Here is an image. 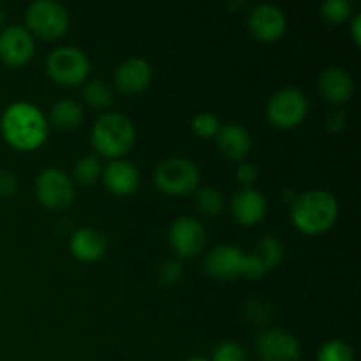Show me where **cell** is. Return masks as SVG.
<instances>
[{"instance_id": "1", "label": "cell", "mask_w": 361, "mask_h": 361, "mask_svg": "<svg viewBox=\"0 0 361 361\" xmlns=\"http://www.w3.org/2000/svg\"><path fill=\"white\" fill-rule=\"evenodd\" d=\"M0 133L9 147L23 152L35 150L48 140V116L32 102L16 101L4 109Z\"/></svg>"}, {"instance_id": "2", "label": "cell", "mask_w": 361, "mask_h": 361, "mask_svg": "<svg viewBox=\"0 0 361 361\" xmlns=\"http://www.w3.org/2000/svg\"><path fill=\"white\" fill-rule=\"evenodd\" d=\"M338 217V201L324 189H312L295 197L291 221L305 235H321L334 228Z\"/></svg>"}, {"instance_id": "3", "label": "cell", "mask_w": 361, "mask_h": 361, "mask_svg": "<svg viewBox=\"0 0 361 361\" xmlns=\"http://www.w3.org/2000/svg\"><path fill=\"white\" fill-rule=\"evenodd\" d=\"M92 147L99 155L111 161L120 159L133 148L136 141V129L133 120L120 111L104 113L92 127Z\"/></svg>"}, {"instance_id": "4", "label": "cell", "mask_w": 361, "mask_h": 361, "mask_svg": "<svg viewBox=\"0 0 361 361\" xmlns=\"http://www.w3.org/2000/svg\"><path fill=\"white\" fill-rule=\"evenodd\" d=\"M90 60L76 46H59L46 59V74L62 87H76L87 80Z\"/></svg>"}, {"instance_id": "5", "label": "cell", "mask_w": 361, "mask_h": 361, "mask_svg": "<svg viewBox=\"0 0 361 361\" xmlns=\"http://www.w3.org/2000/svg\"><path fill=\"white\" fill-rule=\"evenodd\" d=\"M155 185L168 196H185L200 185V169L190 159L169 157L155 169Z\"/></svg>"}, {"instance_id": "6", "label": "cell", "mask_w": 361, "mask_h": 361, "mask_svg": "<svg viewBox=\"0 0 361 361\" xmlns=\"http://www.w3.org/2000/svg\"><path fill=\"white\" fill-rule=\"evenodd\" d=\"M28 32L42 39H59L69 30V13L56 0H35L25 13Z\"/></svg>"}, {"instance_id": "7", "label": "cell", "mask_w": 361, "mask_h": 361, "mask_svg": "<svg viewBox=\"0 0 361 361\" xmlns=\"http://www.w3.org/2000/svg\"><path fill=\"white\" fill-rule=\"evenodd\" d=\"M309 101L305 94L295 87H284L275 92L267 104L268 120L279 129H293L305 120Z\"/></svg>"}, {"instance_id": "8", "label": "cell", "mask_w": 361, "mask_h": 361, "mask_svg": "<svg viewBox=\"0 0 361 361\" xmlns=\"http://www.w3.org/2000/svg\"><path fill=\"white\" fill-rule=\"evenodd\" d=\"M35 196L48 210H66L74 201V182L59 168H46L35 178Z\"/></svg>"}, {"instance_id": "9", "label": "cell", "mask_w": 361, "mask_h": 361, "mask_svg": "<svg viewBox=\"0 0 361 361\" xmlns=\"http://www.w3.org/2000/svg\"><path fill=\"white\" fill-rule=\"evenodd\" d=\"M256 355L261 361H296L300 342L281 328H267L256 337Z\"/></svg>"}, {"instance_id": "10", "label": "cell", "mask_w": 361, "mask_h": 361, "mask_svg": "<svg viewBox=\"0 0 361 361\" xmlns=\"http://www.w3.org/2000/svg\"><path fill=\"white\" fill-rule=\"evenodd\" d=\"M35 42L23 25H7L0 30V60L9 67L25 66L34 56Z\"/></svg>"}, {"instance_id": "11", "label": "cell", "mask_w": 361, "mask_h": 361, "mask_svg": "<svg viewBox=\"0 0 361 361\" xmlns=\"http://www.w3.org/2000/svg\"><path fill=\"white\" fill-rule=\"evenodd\" d=\"M169 243L180 257H196L207 245V231L197 219L178 217L169 228Z\"/></svg>"}, {"instance_id": "12", "label": "cell", "mask_w": 361, "mask_h": 361, "mask_svg": "<svg viewBox=\"0 0 361 361\" xmlns=\"http://www.w3.org/2000/svg\"><path fill=\"white\" fill-rule=\"evenodd\" d=\"M247 25L254 37L263 42H271L282 37L288 27V20L274 4H259L250 11Z\"/></svg>"}, {"instance_id": "13", "label": "cell", "mask_w": 361, "mask_h": 361, "mask_svg": "<svg viewBox=\"0 0 361 361\" xmlns=\"http://www.w3.org/2000/svg\"><path fill=\"white\" fill-rule=\"evenodd\" d=\"M245 252L235 245H219L207 254L204 270L215 281H231L240 277Z\"/></svg>"}, {"instance_id": "14", "label": "cell", "mask_w": 361, "mask_h": 361, "mask_svg": "<svg viewBox=\"0 0 361 361\" xmlns=\"http://www.w3.org/2000/svg\"><path fill=\"white\" fill-rule=\"evenodd\" d=\"M317 88L324 101L334 106H341L351 99L353 92H355V81L344 67L330 66L321 71L319 78H317Z\"/></svg>"}, {"instance_id": "15", "label": "cell", "mask_w": 361, "mask_h": 361, "mask_svg": "<svg viewBox=\"0 0 361 361\" xmlns=\"http://www.w3.org/2000/svg\"><path fill=\"white\" fill-rule=\"evenodd\" d=\"M154 71L148 60L130 56L123 60L115 71V85L123 94H137L150 85Z\"/></svg>"}, {"instance_id": "16", "label": "cell", "mask_w": 361, "mask_h": 361, "mask_svg": "<svg viewBox=\"0 0 361 361\" xmlns=\"http://www.w3.org/2000/svg\"><path fill=\"white\" fill-rule=\"evenodd\" d=\"M102 182L109 192L116 196H130L140 187V169L129 161L115 159L102 168Z\"/></svg>"}, {"instance_id": "17", "label": "cell", "mask_w": 361, "mask_h": 361, "mask_svg": "<svg viewBox=\"0 0 361 361\" xmlns=\"http://www.w3.org/2000/svg\"><path fill=\"white\" fill-rule=\"evenodd\" d=\"M231 215L238 224L254 226L267 215V200L259 190L243 187L231 197Z\"/></svg>"}, {"instance_id": "18", "label": "cell", "mask_w": 361, "mask_h": 361, "mask_svg": "<svg viewBox=\"0 0 361 361\" xmlns=\"http://www.w3.org/2000/svg\"><path fill=\"white\" fill-rule=\"evenodd\" d=\"M215 141H217V148L221 150V154L231 161H242L249 155L250 148H252L249 130L235 122L219 127Z\"/></svg>"}, {"instance_id": "19", "label": "cell", "mask_w": 361, "mask_h": 361, "mask_svg": "<svg viewBox=\"0 0 361 361\" xmlns=\"http://www.w3.org/2000/svg\"><path fill=\"white\" fill-rule=\"evenodd\" d=\"M69 247L76 259L92 263V261H97L104 256L108 242H106V236L97 229L81 228L71 236Z\"/></svg>"}, {"instance_id": "20", "label": "cell", "mask_w": 361, "mask_h": 361, "mask_svg": "<svg viewBox=\"0 0 361 361\" xmlns=\"http://www.w3.org/2000/svg\"><path fill=\"white\" fill-rule=\"evenodd\" d=\"M83 120V108L74 99H60L51 106L48 123H51L59 130H73Z\"/></svg>"}, {"instance_id": "21", "label": "cell", "mask_w": 361, "mask_h": 361, "mask_svg": "<svg viewBox=\"0 0 361 361\" xmlns=\"http://www.w3.org/2000/svg\"><path fill=\"white\" fill-rule=\"evenodd\" d=\"M284 243L281 242V238H277V236H264V238H261L256 243V249H254L252 254L259 257L261 263L264 264L268 271L281 264V261L284 259Z\"/></svg>"}, {"instance_id": "22", "label": "cell", "mask_w": 361, "mask_h": 361, "mask_svg": "<svg viewBox=\"0 0 361 361\" xmlns=\"http://www.w3.org/2000/svg\"><path fill=\"white\" fill-rule=\"evenodd\" d=\"M73 175L74 182L80 183V185L90 187L101 178L102 166L95 155H83V157H80L74 162Z\"/></svg>"}, {"instance_id": "23", "label": "cell", "mask_w": 361, "mask_h": 361, "mask_svg": "<svg viewBox=\"0 0 361 361\" xmlns=\"http://www.w3.org/2000/svg\"><path fill=\"white\" fill-rule=\"evenodd\" d=\"M194 203H196V208L200 210V214L207 215V217H215V215H219L222 212V207H224V196H222L221 190H217L215 187L204 185L196 190Z\"/></svg>"}, {"instance_id": "24", "label": "cell", "mask_w": 361, "mask_h": 361, "mask_svg": "<svg viewBox=\"0 0 361 361\" xmlns=\"http://www.w3.org/2000/svg\"><path fill=\"white\" fill-rule=\"evenodd\" d=\"M83 99L90 108H108L113 102V90L104 80H88L83 87Z\"/></svg>"}, {"instance_id": "25", "label": "cell", "mask_w": 361, "mask_h": 361, "mask_svg": "<svg viewBox=\"0 0 361 361\" xmlns=\"http://www.w3.org/2000/svg\"><path fill=\"white\" fill-rule=\"evenodd\" d=\"M353 13V4L349 0H326L321 4V16L330 23H342Z\"/></svg>"}, {"instance_id": "26", "label": "cell", "mask_w": 361, "mask_h": 361, "mask_svg": "<svg viewBox=\"0 0 361 361\" xmlns=\"http://www.w3.org/2000/svg\"><path fill=\"white\" fill-rule=\"evenodd\" d=\"M271 314H274V309H271V305L267 300L252 298L247 302L245 316L256 326H267L271 319Z\"/></svg>"}, {"instance_id": "27", "label": "cell", "mask_w": 361, "mask_h": 361, "mask_svg": "<svg viewBox=\"0 0 361 361\" xmlns=\"http://www.w3.org/2000/svg\"><path fill=\"white\" fill-rule=\"evenodd\" d=\"M317 361H355V355L345 342L330 341L319 349Z\"/></svg>"}, {"instance_id": "28", "label": "cell", "mask_w": 361, "mask_h": 361, "mask_svg": "<svg viewBox=\"0 0 361 361\" xmlns=\"http://www.w3.org/2000/svg\"><path fill=\"white\" fill-rule=\"evenodd\" d=\"M194 133L200 137H214L217 134L219 127H221V122H219L217 116L214 113H197L192 118V123H190Z\"/></svg>"}, {"instance_id": "29", "label": "cell", "mask_w": 361, "mask_h": 361, "mask_svg": "<svg viewBox=\"0 0 361 361\" xmlns=\"http://www.w3.org/2000/svg\"><path fill=\"white\" fill-rule=\"evenodd\" d=\"M210 361H247V353L236 342H222L215 348Z\"/></svg>"}, {"instance_id": "30", "label": "cell", "mask_w": 361, "mask_h": 361, "mask_svg": "<svg viewBox=\"0 0 361 361\" xmlns=\"http://www.w3.org/2000/svg\"><path fill=\"white\" fill-rule=\"evenodd\" d=\"M183 267L178 259H169L159 268V282L162 286H173L182 279Z\"/></svg>"}, {"instance_id": "31", "label": "cell", "mask_w": 361, "mask_h": 361, "mask_svg": "<svg viewBox=\"0 0 361 361\" xmlns=\"http://www.w3.org/2000/svg\"><path fill=\"white\" fill-rule=\"evenodd\" d=\"M264 274H267V268L261 263L259 257L256 254H249V256L245 254V259H243L242 264V274L240 275L249 279V281H259Z\"/></svg>"}, {"instance_id": "32", "label": "cell", "mask_w": 361, "mask_h": 361, "mask_svg": "<svg viewBox=\"0 0 361 361\" xmlns=\"http://www.w3.org/2000/svg\"><path fill=\"white\" fill-rule=\"evenodd\" d=\"M18 190V178L13 171H0V197H11Z\"/></svg>"}, {"instance_id": "33", "label": "cell", "mask_w": 361, "mask_h": 361, "mask_svg": "<svg viewBox=\"0 0 361 361\" xmlns=\"http://www.w3.org/2000/svg\"><path fill=\"white\" fill-rule=\"evenodd\" d=\"M236 180L243 187H250L257 180V169L252 162H242L236 169Z\"/></svg>"}, {"instance_id": "34", "label": "cell", "mask_w": 361, "mask_h": 361, "mask_svg": "<svg viewBox=\"0 0 361 361\" xmlns=\"http://www.w3.org/2000/svg\"><path fill=\"white\" fill-rule=\"evenodd\" d=\"M345 122H348V116L342 109H335V111H330L326 115V127L331 133H338V130L344 129Z\"/></svg>"}, {"instance_id": "35", "label": "cell", "mask_w": 361, "mask_h": 361, "mask_svg": "<svg viewBox=\"0 0 361 361\" xmlns=\"http://www.w3.org/2000/svg\"><path fill=\"white\" fill-rule=\"evenodd\" d=\"M351 34H353V39H355L356 44L360 46V41H361V13H356L355 18H353Z\"/></svg>"}, {"instance_id": "36", "label": "cell", "mask_w": 361, "mask_h": 361, "mask_svg": "<svg viewBox=\"0 0 361 361\" xmlns=\"http://www.w3.org/2000/svg\"><path fill=\"white\" fill-rule=\"evenodd\" d=\"M4 21H6V13H4V9L0 7V27L4 25Z\"/></svg>"}, {"instance_id": "37", "label": "cell", "mask_w": 361, "mask_h": 361, "mask_svg": "<svg viewBox=\"0 0 361 361\" xmlns=\"http://www.w3.org/2000/svg\"><path fill=\"white\" fill-rule=\"evenodd\" d=\"M185 361H210V360L201 358V356H194V358H189V360H185Z\"/></svg>"}]
</instances>
